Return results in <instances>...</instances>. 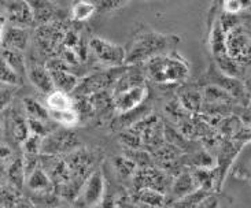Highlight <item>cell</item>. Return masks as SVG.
Wrapping results in <instances>:
<instances>
[{"label": "cell", "mask_w": 251, "mask_h": 208, "mask_svg": "<svg viewBox=\"0 0 251 208\" xmlns=\"http://www.w3.org/2000/svg\"><path fill=\"white\" fill-rule=\"evenodd\" d=\"M178 43V37L173 34H162L158 32H142L136 34L130 47L126 51L125 66H135L150 61L155 56L172 52V48Z\"/></svg>", "instance_id": "obj_1"}, {"label": "cell", "mask_w": 251, "mask_h": 208, "mask_svg": "<svg viewBox=\"0 0 251 208\" xmlns=\"http://www.w3.org/2000/svg\"><path fill=\"white\" fill-rule=\"evenodd\" d=\"M146 63L147 77L156 84H177L185 81L190 75L188 62L175 51L155 56Z\"/></svg>", "instance_id": "obj_2"}, {"label": "cell", "mask_w": 251, "mask_h": 208, "mask_svg": "<svg viewBox=\"0 0 251 208\" xmlns=\"http://www.w3.org/2000/svg\"><path fill=\"white\" fill-rule=\"evenodd\" d=\"M88 48L92 55L100 65L109 69H116L125 66L126 49L116 43L102 39V37H91Z\"/></svg>", "instance_id": "obj_3"}, {"label": "cell", "mask_w": 251, "mask_h": 208, "mask_svg": "<svg viewBox=\"0 0 251 208\" xmlns=\"http://www.w3.org/2000/svg\"><path fill=\"white\" fill-rule=\"evenodd\" d=\"M225 48L226 55L245 70L251 68V34L242 25L226 33Z\"/></svg>", "instance_id": "obj_4"}, {"label": "cell", "mask_w": 251, "mask_h": 208, "mask_svg": "<svg viewBox=\"0 0 251 208\" xmlns=\"http://www.w3.org/2000/svg\"><path fill=\"white\" fill-rule=\"evenodd\" d=\"M77 137L68 130H58L51 132L47 137L43 139L41 142V152L43 155L59 156L73 151L77 147Z\"/></svg>", "instance_id": "obj_5"}, {"label": "cell", "mask_w": 251, "mask_h": 208, "mask_svg": "<svg viewBox=\"0 0 251 208\" xmlns=\"http://www.w3.org/2000/svg\"><path fill=\"white\" fill-rule=\"evenodd\" d=\"M149 97V89L144 85L129 88L113 96V107L120 115H124L142 106Z\"/></svg>", "instance_id": "obj_6"}, {"label": "cell", "mask_w": 251, "mask_h": 208, "mask_svg": "<svg viewBox=\"0 0 251 208\" xmlns=\"http://www.w3.org/2000/svg\"><path fill=\"white\" fill-rule=\"evenodd\" d=\"M4 11L8 25L26 29L34 25L33 11L27 0H4Z\"/></svg>", "instance_id": "obj_7"}, {"label": "cell", "mask_w": 251, "mask_h": 208, "mask_svg": "<svg viewBox=\"0 0 251 208\" xmlns=\"http://www.w3.org/2000/svg\"><path fill=\"white\" fill-rule=\"evenodd\" d=\"M33 11L34 25H50L63 20V10L54 0H27Z\"/></svg>", "instance_id": "obj_8"}, {"label": "cell", "mask_w": 251, "mask_h": 208, "mask_svg": "<svg viewBox=\"0 0 251 208\" xmlns=\"http://www.w3.org/2000/svg\"><path fill=\"white\" fill-rule=\"evenodd\" d=\"M243 145L245 144L238 142V141L235 140L226 141V142L223 144V147L220 149V154H218L217 164L214 166L216 175H217L218 190H221V186H223L225 178H226V174H228L229 168L232 167V164H233V162L236 159L238 154L242 151Z\"/></svg>", "instance_id": "obj_9"}, {"label": "cell", "mask_w": 251, "mask_h": 208, "mask_svg": "<svg viewBox=\"0 0 251 208\" xmlns=\"http://www.w3.org/2000/svg\"><path fill=\"white\" fill-rule=\"evenodd\" d=\"M132 184H133L136 190L149 188L156 189L159 192H163L165 186L168 185L166 184V175L154 167L137 168L133 177H132Z\"/></svg>", "instance_id": "obj_10"}, {"label": "cell", "mask_w": 251, "mask_h": 208, "mask_svg": "<svg viewBox=\"0 0 251 208\" xmlns=\"http://www.w3.org/2000/svg\"><path fill=\"white\" fill-rule=\"evenodd\" d=\"M82 200L85 206L95 207L102 203L104 197V178L100 171H94L85 180L81 189Z\"/></svg>", "instance_id": "obj_11"}, {"label": "cell", "mask_w": 251, "mask_h": 208, "mask_svg": "<svg viewBox=\"0 0 251 208\" xmlns=\"http://www.w3.org/2000/svg\"><path fill=\"white\" fill-rule=\"evenodd\" d=\"M30 41V32L26 27H18L7 23L3 33V47L8 49H15L24 52L29 46Z\"/></svg>", "instance_id": "obj_12"}, {"label": "cell", "mask_w": 251, "mask_h": 208, "mask_svg": "<svg viewBox=\"0 0 251 208\" xmlns=\"http://www.w3.org/2000/svg\"><path fill=\"white\" fill-rule=\"evenodd\" d=\"M210 77L213 78L214 85L223 88L228 93L231 94L233 99H245L246 96H249V92L246 91L243 81L239 78H232L228 75H224L221 71H218V69L214 66V71H211Z\"/></svg>", "instance_id": "obj_13"}, {"label": "cell", "mask_w": 251, "mask_h": 208, "mask_svg": "<svg viewBox=\"0 0 251 208\" xmlns=\"http://www.w3.org/2000/svg\"><path fill=\"white\" fill-rule=\"evenodd\" d=\"M26 77L27 80L30 81V84L43 93L48 94L50 92L54 91V84H52V80H51V74L46 69V66H41V65H37V63L26 65Z\"/></svg>", "instance_id": "obj_14"}, {"label": "cell", "mask_w": 251, "mask_h": 208, "mask_svg": "<svg viewBox=\"0 0 251 208\" xmlns=\"http://www.w3.org/2000/svg\"><path fill=\"white\" fill-rule=\"evenodd\" d=\"M198 188L197 181L194 178V175L188 173V171H183L177 175L176 180L170 185V190H172V196L175 199V202L181 199L184 196L190 195L192 192H195Z\"/></svg>", "instance_id": "obj_15"}, {"label": "cell", "mask_w": 251, "mask_h": 208, "mask_svg": "<svg viewBox=\"0 0 251 208\" xmlns=\"http://www.w3.org/2000/svg\"><path fill=\"white\" fill-rule=\"evenodd\" d=\"M50 74H51V80L54 84V89L68 94L75 91L80 84L78 77L72 73L70 70H56V71H50Z\"/></svg>", "instance_id": "obj_16"}, {"label": "cell", "mask_w": 251, "mask_h": 208, "mask_svg": "<svg viewBox=\"0 0 251 208\" xmlns=\"http://www.w3.org/2000/svg\"><path fill=\"white\" fill-rule=\"evenodd\" d=\"M96 3L92 0H73L70 7L72 20L78 23L88 21L96 13Z\"/></svg>", "instance_id": "obj_17"}, {"label": "cell", "mask_w": 251, "mask_h": 208, "mask_svg": "<svg viewBox=\"0 0 251 208\" xmlns=\"http://www.w3.org/2000/svg\"><path fill=\"white\" fill-rule=\"evenodd\" d=\"M26 185L27 188L33 192H39V193H46L48 190H51L52 188V181L50 180V177L47 173L39 166L37 168H34L33 171L26 177Z\"/></svg>", "instance_id": "obj_18"}, {"label": "cell", "mask_w": 251, "mask_h": 208, "mask_svg": "<svg viewBox=\"0 0 251 208\" xmlns=\"http://www.w3.org/2000/svg\"><path fill=\"white\" fill-rule=\"evenodd\" d=\"M46 103H47L48 111H63V110L75 108V100L70 97V94L56 89L47 94Z\"/></svg>", "instance_id": "obj_19"}, {"label": "cell", "mask_w": 251, "mask_h": 208, "mask_svg": "<svg viewBox=\"0 0 251 208\" xmlns=\"http://www.w3.org/2000/svg\"><path fill=\"white\" fill-rule=\"evenodd\" d=\"M202 97H203V103H207L211 106L226 104V103H231L232 100H235L226 91L214 85V84H210L204 88L203 92H202Z\"/></svg>", "instance_id": "obj_20"}, {"label": "cell", "mask_w": 251, "mask_h": 208, "mask_svg": "<svg viewBox=\"0 0 251 208\" xmlns=\"http://www.w3.org/2000/svg\"><path fill=\"white\" fill-rule=\"evenodd\" d=\"M214 59H216V68L218 69V71H221L224 75H228V77H232V78H239V80L243 77L245 69L242 68L238 62L229 58L226 54L217 56Z\"/></svg>", "instance_id": "obj_21"}, {"label": "cell", "mask_w": 251, "mask_h": 208, "mask_svg": "<svg viewBox=\"0 0 251 208\" xmlns=\"http://www.w3.org/2000/svg\"><path fill=\"white\" fill-rule=\"evenodd\" d=\"M136 197L144 206L151 208L165 207V204H166V195L156 189L146 188L136 190Z\"/></svg>", "instance_id": "obj_22"}, {"label": "cell", "mask_w": 251, "mask_h": 208, "mask_svg": "<svg viewBox=\"0 0 251 208\" xmlns=\"http://www.w3.org/2000/svg\"><path fill=\"white\" fill-rule=\"evenodd\" d=\"M194 178L197 181L199 189H203L206 192L218 190L217 189V175L216 170L213 168H197L194 173Z\"/></svg>", "instance_id": "obj_23"}, {"label": "cell", "mask_w": 251, "mask_h": 208, "mask_svg": "<svg viewBox=\"0 0 251 208\" xmlns=\"http://www.w3.org/2000/svg\"><path fill=\"white\" fill-rule=\"evenodd\" d=\"M180 104L183 106L185 111L190 113H199L202 107H203V97H202V92H199L197 89H188L184 91L183 93L180 94Z\"/></svg>", "instance_id": "obj_24"}, {"label": "cell", "mask_w": 251, "mask_h": 208, "mask_svg": "<svg viewBox=\"0 0 251 208\" xmlns=\"http://www.w3.org/2000/svg\"><path fill=\"white\" fill-rule=\"evenodd\" d=\"M0 55L4 58V61L15 70V73L22 78V75H26V62L24 55L20 51L15 49H8V48H1Z\"/></svg>", "instance_id": "obj_25"}, {"label": "cell", "mask_w": 251, "mask_h": 208, "mask_svg": "<svg viewBox=\"0 0 251 208\" xmlns=\"http://www.w3.org/2000/svg\"><path fill=\"white\" fill-rule=\"evenodd\" d=\"M22 106H24L27 118L39 119V121H50L48 108L44 107L40 101H37L33 97H25L22 100Z\"/></svg>", "instance_id": "obj_26"}, {"label": "cell", "mask_w": 251, "mask_h": 208, "mask_svg": "<svg viewBox=\"0 0 251 208\" xmlns=\"http://www.w3.org/2000/svg\"><path fill=\"white\" fill-rule=\"evenodd\" d=\"M225 37H226V34H225L224 30L221 29V25H220V22H218L217 20L214 22L213 29H211L210 32V49L211 54L214 55V58L226 54Z\"/></svg>", "instance_id": "obj_27"}, {"label": "cell", "mask_w": 251, "mask_h": 208, "mask_svg": "<svg viewBox=\"0 0 251 208\" xmlns=\"http://www.w3.org/2000/svg\"><path fill=\"white\" fill-rule=\"evenodd\" d=\"M0 84L4 87H20L22 84V78L0 55Z\"/></svg>", "instance_id": "obj_28"}, {"label": "cell", "mask_w": 251, "mask_h": 208, "mask_svg": "<svg viewBox=\"0 0 251 208\" xmlns=\"http://www.w3.org/2000/svg\"><path fill=\"white\" fill-rule=\"evenodd\" d=\"M48 115H50V121L56 122L65 128L75 126L80 121V116H78L75 108L63 110V111H48Z\"/></svg>", "instance_id": "obj_29"}, {"label": "cell", "mask_w": 251, "mask_h": 208, "mask_svg": "<svg viewBox=\"0 0 251 208\" xmlns=\"http://www.w3.org/2000/svg\"><path fill=\"white\" fill-rule=\"evenodd\" d=\"M210 195V192H206L203 189H197L190 195L184 196L176 202H173L170 208H197L201 202Z\"/></svg>", "instance_id": "obj_30"}, {"label": "cell", "mask_w": 251, "mask_h": 208, "mask_svg": "<svg viewBox=\"0 0 251 208\" xmlns=\"http://www.w3.org/2000/svg\"><path fill=\"white\" fill-rule=\"evenodd\" d=\"M7 177H8V181L13 185L15 189H21L24 182L26 181V177H25V170H24V163L22 159L18 158L10 164V167L7 170Z\"/></svg>", "instance_id": "obj_31"}, {"label": "cell", "mask_w": 251, "mask_h": 208, "mask_svg": "<svg viewBox=\"0 0 251 208\" xmlns=\"http://www.w3.org/2000/svg\"><path fill=\"white\" fill-rule=\"evenodd\" d=\"M11 133L15 141H18L21 144L26 140L27 136L30 135L26 119H24L21 115H14L11 118Z\"/></svg>", "instance_id": "obj_32"}, {"label": "cell", "mask_w": 251, "mask_h": 208, "mask_svg": "<svg viewBox=\"0 0 251 208\" xmlns=\"http://www.w3.org/2000/svg\"><path fill=\"white\" fill-rule=\"evenodd\" d=\"M114 167H116L118 175L123 178H132L136 173V170H137V166L129 159L128 156L117 158L114 161Z\"/></svg>", "instance_id": "obj_33"}, {"label": "cell", "mask_w": 251, "mask_h": 208, "mask_svg": "<svg viewBox=\"0 0 251 208\" xmlns=\"http://www.w3.org/2000/svg\"><path fill=\"white\" fill-rule=\"evenodd\" d=\"M41 142L43 139L36 135H29L27 139L22 142V148H24V155H33V156H39L41 152Z\"/></svg>", "instance_id": "obj_34"}, {"label": "cell", "mask_w": 251, "mask_h": 208, "mask_svg": "<svg viewBox=\"0 0 251 208\" xmlns=\"http://www.w3.org/2000/svg\"><path fill=\"white\" fill-rule=\"evenodd\" d=\"M26 121L30 135H36L41 139H44L52 132L51 128L48 126V121H39V119H30V118H27Z\"/></svg>", "instance_id": "obj_35"}, {"label": "cell", "mask_w": 251, "mask_h": 208, "mask_svg": "<svg viewBox=\"0 0 251 208\" xmlns=\"http://www.w3.org/2000/svg\"><path fill=\"white\" fill-rule=\"evenodd\" d=\"M18 206V196L11 188H0V207L15 208Z\"/></svg>", "instance_id": "obj_36"}, {"label": "cell", "mask_w": 251, "mask_h": 208, "mask_svg": "<svg viewBox=\"0 0 251 208\" xmlns=\"http://www.w3.org/2000/svg\"><path fill=\"white\" fill-rule=\"evenodd\" d=\"M218 22L221 25V29L224 30V33H229L235 27L240 26V17L239 15H232V14L224 13L220 18Z\"/></svg>", "instance_id": "obj_37"}, {"label": "cell", "mask_w": 251, "mask_h": 208, "mask_svg": "<svg viewBox=\"0 0 251 208\" xmlns=\"http://www.w3.org/2000/svg\"><path fill=\"white\" fill-rule=\"evenodd\" d=\"M129 1L130 0H98L96 8L100 13H109V11H113V10L125 6Z\"/></svg>", "instance_id": "obj_38"}, {"label": "cell", "mask_w": 251, "mask_h": 208, "mask_svg": "<svg viewBox=\"0 0 251 208\" xmlns=\"http://www.w3.org/2000/svg\"><path fill=\"white\" fill-rule=\"evenodd\" d=\"M14 93H15V88L14 87H3L0 88V113L4 111L14 99Z\"/></svg>", "instance_id": "obj_39"}, {"label": "cell", "mask_w": 251, "mask_h": 208, "mask_svg": "<svg viewBox=\"0 0 251 208\" xmlns=\"http://www.w3.org/2000/svg\"><path fill=\"white\" fill-rule=\"evenodd\" d=\"M194 164H195L198 168H213L216 166L214 159H213L207 152H204V151L195 155V158H194Z\"/></svg>", "instance_id": "obj_40"}, {"label": "cell", "mask_w": 251, "mask_h": 208, "mask_svg": "<svg viewBox=\"0 0 251 208\" xmlns=\"http://www.w3.org/2000/svg\"><path fill=\"white\" fill-rule=\"evenodd\" d=\"M223 8H224V13L232 14V15H239L243 11L242 4H240L239 0H224Z\"/></svg>", "instance_id": "obj_41"}, {"label": "cell", "mask_w": 251, "mask_h": 208, "mask_svg": "<svg viewBox=\"0 0 251 208\" xmlns=\"http://www.w3.org/2000/svg\"><path fill=\"white\" fill-rule=\"evenodd\" d=\"M218 200L214 197V196L209 195L206 199H203L201 204L198 206L197 208H218Z\"/></svg>", "instance_id": "obj_42"}, {"label": "cell", "mask_w": 251, "mask_h": 208, "mask_svg": "<svg viewBox=\"0 0 251 208\" xmlns=\"http://www.w3.org/2000/svg\"><path fill=\"white\" fill-rule=\"evenodd\" d=\"M240 25L245 27L246 30L251 34V13L246 14L243 17H240Z\"/></svg>", "instance_id": "obj_43"}, {"label": "cell", "mask_w": 251, "mask_h": 208, "mask_svg": "<svg viewBox=\"0 0 251 208\" xmlns=\"http://www.w3.org/2000/svg\"><path fill=\"white\" fill-rule=\"evenodd\" d=\"M6 18L0 15V49L3 47V33H4V27H6Z\"/></svg>", "instance_id": "obj_44"}, {"label": "cell", "mask_w": 251, "mask_h": 208, "mask_svg": "<svg viewBox=\"0 0 251 208\" xmlns=\"http://www.w3.org/2000/svg\"><path fill=\"white\" fill-rule=\"evenodd\" d=\"M11 155V151L6 147V145H1L0 144V159H6Z\"/></svg>", "instance_id": "obj_45"}, {"label": "cell", "mask_w": 251, "mask_h": 208, "mask_svg": "<svg viewBox=\"0 0 251 208\" xmlns=\"http://www.w3.org/2000/svg\"><path fill=\"white\" fill-rule=\"evenodd\" d=\"M239 1H240V4H242L243 11L251 10V0H239Z\"/></svg>", "instance_id": "obj_46"}, {"label": "cell", "mask_w": 251, "mask_h": 208, "mask_svg": "<svg viewBox=\"0 0 251 208\" xmlns=\"http://www.w3.org/2000/svg\"><path fill=\"white\" fill-rule=\"evenodd\" d=\"M243 84H245L246 91H247V92H251V75L245 81V82H243Z\"/></svg>", "instance_id": "obj_47"}, {"label": "cell", "mask_w": 251, "mask_h": 208, "mask_svg": "<svg viewBox=\"0 0 251 208\" xmlns=\"http://www.w3.org/2000/svg\"><path fill=\"white\" fill-rule=\"evenodd\" d=\"M125 208H139V207H136V206H129V207H125Z\"/></svg>", "instance_id": "obj_48"}, {"label": "cell", "mask_w": 251, "mask_h": 208, "mask_svg": "<svg viewBox=\"0 0 251 208\" xmlns=\"http://www.w3.org/2000/svg\"><path fill=\"white\" fill-rule=\"evenodd\" d=\"M0 136H1V125H0Z\"/></svg>", "instance_id": "obj_49"}, {"label": "cell", "mask_w": 251, "mask_h": 208, "mask_svg": "<svg viewBox=\"0 0 251 208\" xmlns=\"http://www.w3.org/2000/svg\"><path fill=\"white\" fill-rule=\"evenodd\" d=\"M89 208H98V206H95V207H89Z\"/></svg>", "instance_id": "obj_50"}, {"label": "cell", "mask_w": 251, "mask_h": 208, "mask_svg": "<svg viewBox=\"0 0 251 208\" xmlns=\"http://www.w3.org/2000/svg\"><path fill=\"white\" fill-rule=\"evenodd\" d=\"M1 87H3V85H1V84H0V88H1Z\"/></svg>", "instance_id": "obj_51"}, {"label": "cell", "mask_w": 251, "mask_h": 208, "mask_svg": "<svg viewBox=\"0 0 251 208\" xmlns=\"http://www.w3.org/2000/svg\"><path fill=\"white\" fill-rule=\"evenodd\" d=\"M92 1H98V0H92Z\"/></svg>", "instance_id": "obj_52"}, {"label": "cell", "mask_w": 251, "mask_h": 208, "mask_svg": "<svg viewBox=\"0 0 251 208\" xmlns=\"http://www.w3.org/2000/svg\"><path fill=\"white\" fill-rule=\"evenodd\" d=\"M158 208H165V207H158Z\"/></svg>", "instance_id": "obj_53"}, {"label": "cell", "mask_w": 251, "mask_h": 208, "mask_svg": "<svg viewBox=\"0 0 251 208\" xmlns=\"http://www.w3.org/2000/svg\"><path fill=\"white\" fill-rule=\"evenodd\" d=\"M0 188H1V185H0Z\"/></svg>", "instance_id": "obj_54"}, {"label": "cell", "mask_w": 251, "mask_h": 208, "mask_svg": "<svg viewBox=\"0 0 251 208\" xmlns=\"http://www.w3.org/2000/svg\"><path fill=\"white\" fill-rule=\"evenodd\" d=\"M0 208H3V207H0Z\"/></svg>", "instance_id": "obj_55"}]
</instances>
